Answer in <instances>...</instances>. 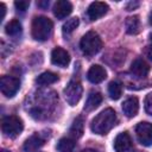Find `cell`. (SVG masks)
Here are the masks:
<instances>
[{"label":"cell","instance_id":"28","mask_svg":"<svg viewBox=\"0 0 152 152\" xmlns=\"http://www.w3.org/2000/svg\"><path fill=\"white\" fill-rule=\"evenodd\" d=\"M0 10H1V18H0V20H2L5 18V14H6V7H5L4 4H0Z\"/></svg>","mask_w":152,"mask_h":152},{"label":"cell","instance_id":"2","mask_svg":"<svg viewBox=\"0 0 152 152\" xmlns=\"http://www.w3.org/2000/svg\"><path fill=\"white\" fill-rule=\"evenodd\" d=\"M52 27H53V24L49 18L44 15L34 17V19L32 20L31 34L36 40L44 42L49 39V37L51 36Z\"/></svg>","mask_w":152,"mask_h":152},{"label":"cell","instance_id":"11","mask_svg":"<svg viewBox=\"0 0 152 152\" xmlns=\"http://www.w3.org/2000/svg\"><path fill=\"white\" fill-rule=\"evenodd\" d=\"M107 77V71L103 66L99 64H94L90 66V69L87 72V78L91 83H100Z\"/></svg>","mask_w":152,"mask_h":152},{"label":"cell","instance_id":"23","mask_svg":"<svg viewBox=\"0 0 152 152\" xmlns=\"http://www.w3.org/2000/svg\"><path fill=\"white\" fill-rule=\"evenodd\" d=\"M78 24H80V20H78L77 17H74V18L68 19V20L64 23V25H63V28H62L63 33H64V34H70V33L78 26Z\"/></svg>","mask_w":152,"mask_h":152},{"label":"cell","instance_id":"13","mask_svg":"<svg viewBox=\"0 0 152 152\" xmlns=\"http://www.w3.org/2000/svg\"><path fill=\"white\" fill-rule=\"evenodd\" d=\"M72 12V5L66 0H58L53 6V14L57 19H64Z\"/></svg>","mask_w":152,"mask_h":152},{"label":"cell","instance_id":"12","mask_svg":"<svg viewBox=\"0 0 152 152\" xmlns=\"http://www.w3.org/2000/svg\"><path fill=\"white\" fill-rule=\"evenodd\" d=\"M132 146V139L127 132H122L116 135L114 140V150L115 152H126Z\"/></svg>","mask_w":152,"mask_h":152},{"label":"cell","instance_id":"14","mask_svg":"<svg viewBox=\"0 0 152 152\" xmlns=\"http://www.w3.org/2000/svg\"><path fill=\"white\" fill-rule=\"evenodd\" d=\"M139 110V101L135 96L128 97L122 103V112L127 118H133Z\"/></svg>","mask_w":152,"mask_h":152},{"label":"cell","instance_id":"24","mask_svg":"<svg viewBox=\"0 0 152 152\" xmlns=\"http://www.w3.org/2000/svg\"><path fill=\"white\" fill-rule=\"evenodd\" d=\"M144 107H145V110L147 114L152 115V93L147 94L146 97H145V101H144Z\"/></svg>","mask_w":152,"mask_h":152},{"label":"cell","instance_id":"7","mask_svg":"<svg viewBox=\"0 0 152 152\" xmlns=\"http://www.w3.org/2000/svg\"><path fill=\"white\" fill-rule=\"evenodd\" d=\"M135 134H137L138 141L142 146L152 145V124L146 121L139 122L135 127Z\"/></svg>","mask_w":152,"mask_h":152},{"label":"cell","instance_id":"22","mask_svg":"<svg viewBox=\"0 0 152 152\" xmlns=\"http://www.w3.org/2000/svg\"><path fill=\"white\" fill-rule=\"evenodd\" d=\"M5 32H6V34L12 36V37H15V36L20 34V33H21V24H20V21L17 20V19L11 20V21L6 25Z\"/></svg>","mask_w":152,"mask_h":152},{"label":"cell","instance_id":"33","mask_svg":"<svg viewBox=\"0 0 152 152\" xmlns=\"http://www.w3.org/2000/svg\"><path fill=\"white\" fill-rule=\"evenodd\" d=\"M150 38H151V40H152V33H151V34H150Z\"/></svg>","mask_w":152,"mask_h":152},{"label":"cell","instance_id":"27","mask_svg":"<svg viewBox=\"0 0 152 152\" xmlns=\"http://www.w3.org/2000/svg\"><path fill=\"white\" fill-rule=\"evenodd\" d=\"M138 6H139V2H138V1H129V2L127 4V6H126V10H127V11H132V10L137 8Z\"/></svg>","mask_w":152,"mask_h":152},{"label":"cell","instance_id":"5","mask_svg":"<svg viewBox=\"0 0 152 152\" xmlns=\"http://www.w3.org/2000/svg\"><path fill=\"white\" fill-rule=\"evenodd\" d=\"M82 84L78 81H70L68 83V86L64 88V97L65 101L68 102V104L70 106H75L82 97Z\"/></svg>","mask_w":152,"mask_h":152},{"label":"cell","instance_id":"15","mask_svg":"<svg viewBox=\"0 0 152 152\" xmlns=\"http://www.w3.org/2000/svg\"><path fill=\"white\" fill-rule=\"evenodd\" d=\"M43 145H44V139L40 137V134H34L24 142L23 150L24 152H34L38 148H40Z\"/></svg>","mask_w":152,"mask_h":152},{"label":"cell","instance_id":"16","mask_svg":"<svg viewBox=\"0 0 152 152\" xmlns=\"http://www.w3.org/2000/svg\"><path fill=\"white\" fill-rule=\"evenodd\" d=\"M101 102H102V95L99 91H90L84 104V110L91 112L95 108H97Z\"/></svg>","mask_w":152,"mask_h":152},{"label":"cell","instance_id":"29","mask_svg":"<svg viewBox=\"0 0 152 152\" xmlns=\"http://www.w3.org/2000/svg\"><path fill=\"white\" fill-rule=\"evenodd\" d=\"M37 5H38L39 7L45 8V7H48V6H49V1H37Z\"/></svg>","mask_w":152,"mask_h":152},{"label":"cell","instance_id":"32","mask_svg":"<svg viewBox=\"0 0 152 152\" xmlns=\"http://www.w3.org/2000/svg\"><path fill=\"white\" fill-rule=\"evenodd\" d=\"M1 152H11V151H8V150H2Z\"/></svg>","mask_w":152,"mask_h":152},{"label":"cell","instance_id":"3","mask_svg":"<svg viewBox=\"0 0 152 152\" xmlns=\"http://www.w3.org/2000/svg\"><path fill=\"white\" fill-rule=\"evenodd\" d=\"M80 48L84 56L91 57L102 49V40L96 32L89 31L82 37L80 42Z\"/></svg>","mask_w":152,"mask_h":152},{"label":"cell","instance_id":"19","mask_svg":"<svg viewBox=\"0 0 152 152\" xmlns=\"http://www.w3.org/2000/svg\"><path fill=\"white\" fill-rule=\"evenodd\" d=\"M58 81V75H56L55 72H51V71H45V72H42L36 82L38 84H42V86H46V84H52L55 82Z\"/></svg>","mask_w":152,"mask_h":152},{"label":"cell","instance_id":"1","mask_svg":"<svg viewBox=\"0 0 152 152\" xmlns=\"http://www.w3.org/2000/svg\"><path fill=\"white\" fill-rule=\"evenodd\" d=\"M115 124H116V113L112 108H106L91 120L90 129L93 133L103 135L108 133L114 127Z\"/></svg>","mask_w":152,"mask_h":152},{"label":"cell","instance_id":"20","mask_svg":"<svg viewBox=\"0 0 152 152\" xmlns=\"http://www.w3.org/2000/svg\"><path fill=\"white\" fill-rule=\"evenodd\" d=\"M108 94L112 100H119L122 95V84L118 81H112L108 84Z\"/></svg>","mask_w":152,"mask_h":152},{"label":"cell","instance_id":"6","mask_svg":"<svg viewBox=\"0 0 152 152\" xmlns=\"http://www.w3.org/2000/svg\"><path fill=\"white\" fill-rule=\"evenodd\" d=\"M0 89L6 97H13L20 89V80L14 76L5 75L0 80Z\"/></svg>","mask_w":152,"mask_h":152},{"label":"cell","instance_id":"31","mask_svg":"<svg viewBox=\"0 0 152 152\" xmlns=\"http://www.w3.org/2000/svg\"><path fill=\"white\" fill-rule=\"evenodd\" d=\"M148 23L152 25V11H151V13H150V15H148Z\"/></svg>","mask_w":152,"mask_h":152},{"label":"cell","instance_id":"25","mask_svg":"<svg viewBox=\"0 0 152 152\" xmlns=\"http://www.w3.org/2000/svg\"><path fill=\"white\" fill-rule=\"evenodd\" d=\"M14 6H15V8H17L18 11L24 12V11H26V10L28 8L30 1H27V0H19V1H15V2H14Z\"/></svg>","mask_w":152,"mask_h":152},{"label":"cell","instance_id":"9","mask_svg":"<svg viewBox=\"0 0 152 152\" xmlns=\"http://www.w3.org/2000/svg\"><path fill=\"white\" fill-rule=\"evenodd\" d=\"M51 62H52V64H55V65H57V66L64 68V66H66V65L69 64V62H70V56H69V53L66 52V50H64V49L57 46V48H55V49L52 50V52H51Z\"/></svg>","mask_w":152,"mask_h":152},{"label":"cell","instance_id":"30","mask_svg":"<svg viewBox=\"0 0 152 152\" xmlns=\"http://www.w3.org/2000/svg\"><path fill=\"white\" fill-rule=\"evenodd\" d=\"M82 152H99V151H96V150H94V148H86V150H83Z\"/></svg>","mask_w":152,"mask_h":152},{"label":"cell","instance_id":"10","mask_svg":"<svg viewBox=\"0 0 152 152\" xmlns=\"http://www.w3.org/2000/svg\"><path fill=\"white\" fill-rule=\"evenodd\" d=\"M131 72L138 78H145L150 72V65L142 58H137L131 64Z\"/></svg>","mask_w":152,"mask_h":152},{"label":"cell","instance_id":"26","mask_svg":"<svg viewBox=\"0 0 152 152\" xmlns=\"http://www.w3.org/2000/svg\"><path fill=\"white\" fill-rule=\"evenodd\" d=\"M144 53H145V56L152 62V45H148V46H146L145 48V50H144Z\"/></svg>","mask_w":152,"mask_h":152},{"label":"cell","instance_id":"21","mask_svg":"<svg viewBox=\"0 0 152 152\" xmlns=\"http://www.w3.org/2000/svg\"><path fill=\"white\" fill-rule=\"evenodd\" d=\"M75 148V139L72 138H62L57 142V150L59 152H72Z\"/></svg>","mask_w":152,"mask_h":152},{"label":"cell","instance_id":"4","mask_svg":"<svg viewBox=\"0 0 152 152\" xmlns=\"http://www.w3.org/2000/svg\"><path fill=\"white\" fill-rule=\"evenodd\" d=\"M1 129L2 133L8 137V138H15L18 137L23 129H24V124L21 119L17 115H7L2 119L1 122Z\"/></svg>","mask_w":152,"mask_h":152},{"label":"cell","instance_id":"18","mask_svg":"<svg viewBox=\"0 0 152 152\" xmlns=\"http://www.w3.org/2000/svg\"><path fill=\"white\" fill-rule=\"evenodd\" d=\"M83 127H84V125H83V119H82L81 116H77V118L74 120V122L71 124V127H70V129H69L70 137H71L72 139H78V138H81L82 134H83Z\"/></svg>","mask_w":152,"mask_h":152},{"label":"cell","instance_id":"8","mask_svg":"<svg viewBox=\"0 0 152 152\" xmlns=\"http://www.w3.org/2000/svg\"><path fill=\"white\" fill-rule=\"evenodd\" d=\"M108 11V5L101 1H94L88 7V17L90 20H97L99 18L103 17Z\"/></svg>","mask_w":152,"mask_h":152},{"label":"cell","instance_id":"17","mask_svg":"<svg viewBox=\"0 0 152 152\" xmlns=\"http://www.w3.org/2000/svg\"><path fill=\"white\" fill-rule=\"evenodd\" d=\"M126 32L128 34H138L140 32V19L138 15L128 17L125 21Z\"/></svg>","mask_w":152,"mask_h":152}]
</instances>
